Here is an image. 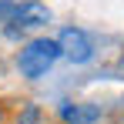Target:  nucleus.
Here are the masks:
<instances>
[{
	"mask_svg": "<svg viewBox=\"0 0 124 124\" xmlns=\"http://www.w3.org/2000/svg\"><path fill=\"white\" fill-rule=\"evenodd\" d=\"M44 23H50V10L40 7V3L34 0V3H27V7H20L17 14H10V17H7L3 34H7L10 40H17V37L30 34V30H37V27H44Z\"/></svg>",
	"mask_w": 124,
	"mask_h": 124,
	"instance_id": "2",
	"label": "nucleus"
},
{
	"mask_svg": "<svg viewBox=\"0 0 124 124\" xmlns=\"http://www.w3.org/2000/svg\"><path fill=\"white\" fill-rule=\"evenodd\" d=\"M0 124H3V107H0Z\"/></svg>",
	"mask_w": 124,
	"mask_h": 124,
	"instance_id": "7",
	"label": "nucleus"
},
{
	"mask_svg": "<svg viewBox=\"0 0 124 124\" xmlns=\"http://www.w3.org/2000/svg\"><path fill=\"white\" fill-rule=\"evenodd\" d=\"M14 124H40V107H37V104H27L20 114H17Z\"/></svg>",
	"mask_w": 124,
	"mask_h": 124,
	"instance_id": "5",
	"label": "nucleus"
},
{
	"mask_svg": "<svg viewBox=\"0 0 124 124\" xmlns=\"http://www.w3.org/2000/svg\"><path fill=\"white\" fill-rule=\"evenodd\" d=\"M27 3H34V0H0V17H10V14H17L20 7Z\"/></svg>",
	"mask_w": 124,
	"mask_h": 124,
	"instance_id": "6",
	"label": "nucleus"
},
{
	"mask_svg": "<svg viewBox=\"0 0 124 124\" xmlns=\"http://www.w3.org/2000/svg\"><path fill=\"white\" fill-rule=\"evenodd\" d=\"M57 61H61V47H57V40H50V37H37V40H30L27 47H20V54H17V67H20V74L27 81L44 77Z\"/></svg>",
	"mask_w": 124,
	"mask_h": 124,
	"instance_id": "1",
	"label": "nucleus"
},
{
	"mask_svg": "<svg viewBox=\"0 0 124 124\" xmlns=\"http://www.w3.org/2000/svg\"><path fill=\"white\" fill-rule=\"evenodd\" d=\"M57 47H61V57H67L70 64H87L91 61V40H87V34L77 30V27H67L61 37H57Z\"/></svg>",
	"mask_w": 124,
	"mask_h": 124,
	"instance_id": "3",
	"label": "nucleus"
},
{
	"mask_svg": "<svg viewBox=\"0 0 124 124\" xmlns=\"http://www.w3.org/2000/svg\"><path fill=\"white\" fill-rule=\"evenodd\" d=\"M61 121H67V124H94V121H101V107L97 104H61Z\"/></svg>",
	"mask_w": 124,
	"mask_h": 124,
	"instance_id": "4",
	"label": "nucleus"
}]
</instances>
